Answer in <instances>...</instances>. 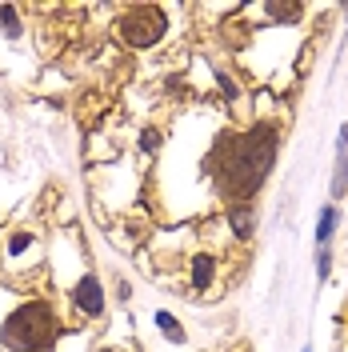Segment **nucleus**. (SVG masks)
Wrapping results in <instances>:
<instances>
[{
    "label": "nucleus",
    "instance_id": "nucleus-1",
    "mask_svg": "<svg viewBox=\"0 0 348 352\" xmlns=\"http://www.w3.org/2000/svg\"><path fill=\"white\" fill-rule=\"evenodd\" d=\"M276 156H281V124L276 120L220 129L204 153L208 188L224 204H252L276 168Z\"/></svg>",
    "mask_w": 348,
    "mask_h": 352
},
{
    "label": "nucleus",
    "instance_id": "nucleus-2",
    "mask_svg": "<svg viewBox=\"0 0 348 352\" xmlns=\"http://www.w3.org/2000/svg\"><path fill=\"white\" fill-rule=\"evenodd\" d=\"M61 340V312L48 296H8L0 308V352H52Z\"/></svg>",
    "mask_w": 348,
    "mask_h": 352
},
{
    "label": "nucleus",
    "instance_id": "nucleus-3",
    "mask_svg": "<svg viewBox=\"0 0 348 352\" xmlns=\"http://www.w3.org/2000/svg\"><path fill=\"white\" fill-rule=\"evenodd\" d=\"M112 28H116V41L124 44V48L144 52V48H153V44L164 41V32H168V12L156 8V4H129V8L116 16Z\"/></svg>",
    "mask_w": 348,
    "mask_h": 352
},
{
    "label": "nucleus",
    "instance_id": "nucleus-4",
    "mask_svg": "<svg viewBox=\"0 0 348 352\" xmlns=\"http://www.w3.org/2000/svg\"><path fill=\"white\" fill-rule=\"evenodd\" d=\"M68 305L76 308L85 320H100V316H105V308H109L100 276H96V272H80V276H76V285H68Z\"/></svg>",
    "mask_w": 348,
    "mask_h": 352
},
{
    "label": "nucleus",
    "instance_id": "nucleus-5",
    "mask_svg": "<svg viewBox=\"0 0 348 352\" xmlns=\"http://www.w3.org/2000/svg\"><path fill=\"white\" fill-rule=\"evenodd\" d=\"M217 272H220L217 252H193V261H188V288H193L196 296L208 292V288L217 285Z\"/></svg>",
    "mask_w": 348,
    "mask_h": 352
},
{
    "label": "nucleus",
    "instance_id": "nucleus-6",
    "mask_svg": "<svg viewBox=\"0 0 348 352\" xmlns=\"http://www.w3.org/2000/svg\"><path fill=\"white\" fill-rule=\"evenodd\" d=\"M257 224H261L257 204H228V232L237 236V244L252 241V236H257Z\"/></svg>",
    "mask_w": 348,
    "mask_h": 352
},
{
    "label": "nucleus",
    "instance_id": "nucleus-7",
    "mask_svg": "<svg viewBox=\"0 0 348 352\" xmlns=\"http://www.w3.org/2000/svg\"><path fill=\"white\" fill-rule=\"evenodd\" d=\"M332 200L348 197V129L336 132V164H332Z\"/></svg>",
    "mask_w": 348,
    "mask_h": 352
},
{
    "label": "nucleus",
    "instance_id": "nucleus-8",
    "mask_svg": "<svg viewBox=\"0 0 348 352\" xmlns=\"http://www.w3.org/2000/svg\"><path fill=\"white\" fill-rule=\"evenodd\" d=\"M340 228V208L336 204H325L320 208V217H316V232H312V241H316V248H328V241H332V232Z\"/></svg>",
    "mask_w": 348,
    "mask_h": 352
},
{
    "label": "nucleus",
    "instance_id": "nucleus-9",
    "mask_svg": "<svg viewBox=\"0 0 348 352\" xmlns=\"http://www.w3.org/2000/svg\"><path fill=\"white\" fill-rule=\"evenodd\" d=\"M153 324H156L160 332H164V336H168L173 344H184V340H188V329H184V324L176 320L173 312H164V308H160V312H153Z\"/></svg>",
    "mask_w": 348,
    "mask_h": 352
},
{
    "label": "nucleus",
    "instance_id": "nucleus-10",
    "mask_svg": "<svg viewBox=\"0 0 348 352\" xmlns=\"http://www.w3.org/2000/svg\"><path fill=\"white\" fill-rule=\"evenodd\" d=\"M0 32H4L8 41H21V32H24L21 8H12V4H0Z\"/></svg>",
    "mask_w": 348,
    "mask_h": 352
},
{
    "label": "nucleus",
    "instance_id": "nucleus-11",
    "mask_svg": "<svg viewBox=\"0 0 348 352\" xmlns=\"http://www.w3.org/2000/svg\"><path fill=\"white\" fill-rule=\"evenodd\" d=\"M264 16H272L276 24H296L305 16V4H264Z\"/></svg>",
    "mask_w": 348,
    "mask_h": 352
},
{
    "label": "nucleus",
    "instance_id": "nucleus-12",
    "mask_svg": "<svg viewBox=\"0 0 348 352\" xmlns=\"http://www.w3.org/2000/svg\"><path fill=\"white\" fill-rule=\"evenodd\" d=\"M28 248H36V236H32V232H12V236H8V256H24V252H28Z\"/></svg>",
    "mask_w": 348,
    "mask_h": 352
},
{
    "label": "nucleus",
    "instance_id": "nucleus-13",
    "mask_svg": "<svg viewBox=\"0 0 348 352\" xmlns=\"http://www.w3.org/2000/svg\"><path fill=\"white\" fill-rule=\"evenodd\" d=\"M160 140H164V136H160V129H153V124H149V129L140 132V153L153 156L156 148H160Z\"/></svg>",
    "mask_w": 348,
    "mask_h": 352
},
{
    "label": "nucleus",
    "instance_id": "nucleus-14",
    "mask_svg": "<svg viewBox=\"0 0 348 352\" xmlns=\"http://www.w3.org/2000/svg\"><path fill=\"white\" fill-rule=\"evenodd\" d=\"M217 85H220V96H224V100H237V96H240L237 80H232V76H228L224 68H217Z\"/></svg>",
    "mask_w": 348,
    "mask_h": 352
},
{
    "label": "nucleus",
    "instance_id": "nucleus-15",
    "mask_svg": "<svg viewBox=\"0 0 348 352\" xmlns=\"http://www.w3.org/2000/svg\"><path fill=\"white\" fill-rule=\"evenodd\" d=\"M328 272H332V252L320 248V252H316V280H320V285L328 280Z\"/></svg>",
    "mask_w": 348,
    "mask_h": 352
},
{
    "label": "nucleus",
    "instance_id": "nucleus-16",
    "mask_svg": "<svg viewBox=\"0 0 348 352\" xmlns=\"http://www.w3.org/2000/svg\"><path fill=\"white\" fill-rule=\"evenodd\" d=\"M116 296H120V300H132V285H129V280H124V285H116Z\"/></svg>",
    "mask_w": 348,
    "mask_h": 352
},
{
    "label": "nucleus",
    "instance_id": "nucleus-17",
    "mask_svg": "<svg viewBox=\"0 0 348 352\" xmlns=\"http://www.w3.org/2000/svg\"><path fill=\"white\" fill-rule=\"evenodd\" d=\"M92 352H116V349H112V344H100V349H92Z\"/></svg>",
    "mask_w": 348,
    "mask_h": 352
},
{
    "label": "nucleus",
    "instance_id": "nucleus-18",
    "mask_svg": "<svg viewBox=\"0 0 348 352\" xmlns=\"http://www.w3.org/2000/svg\"><path fill=\"white\" fill-rule=\"evenodd\" d=\"M345 16H348V8H345Z\"/></svg>",
    "mask_w": 348,
    "mask_h": 352
}]
</instances>
